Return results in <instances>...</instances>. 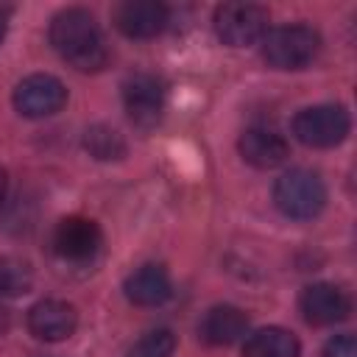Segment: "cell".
<instances>
[{"mask_svg":"<svg viewBox=\"0 0 357 357\" xmlns=\"http://www.w3.org/2000/svg\"><path fill=\"white\" fill-rule=\"evenodd\" d=\"M50 45L81 73H98L109 61V47L95 17L84 8H64L50 22Z\"/></svg>","mask_w":357,"mask_h":357,"instance_id":"cell-1","label":"cell"},{"mask_svg":"<svg viewBox=\"0 0 357 357\" xmlns=\"http://www.w3.org/2000/svg\"><path fill=\"white\" fill-rule=\"evenodd\" d=\"M273 201L284 218L312 220L326 206V187L318 173H312L307 167H293L276 178Z\"/></svg>","mask_w":357,"mask_h":357,"instance_id":"cell-2","label":"cell"},{"mask_svg":"<svg viewBox=\"0 0 357 357\" xmlns=\"http://www.w3.org/2000/svg\"><path fill=\"white\" fill-rule=\"evenodd\" d=\"M321 50V36L310 25H282L262 36V59L276 70H301Z\"/></svg>","mask_w":357,"mask_h":357,"instance_id":"cell-3","label":"cell"},{"mask_svg":"<svg viewBox=\"0 0 357 357\" xmlns=\"http://www.w3.org/2000/svg\"><path fill=\"white\" fill-rule=\"evenodd\" d=\"M349 128H351L349 112L335 103L301 109L293 120V134L298 137V142H304L310 148H332L346 139Z\"/></svg>","mask_w":357,"mask_h":357,"instance_id":"cell-4","label":"cell"},{"mask_svg":"<svg viewBox=\"0 0 357 357\" xmlns=\"http://www.w3.org/2000/svg\"><path fill=\"white\" fill-rule=\"evenodd\" d=\"M215 33L231 47H245L268 33V11L254 3H223L215 8Z\"/></svg>","mask_w":357,"mask_h":357,"instance_id":"cell-5","label":"cell"},{"mask_svg":"<svg viewBox=\"0 0 357 357\" xmlns=\"http://www.w3.org/2000/svg\"><path fill=\"white\" fill-rule=\"evenodd\" d=\"M165 100H167L165 84L151 73H137L123 86V106L128 112V120L142 131L153 128L162 120Z\"/></svg>","mask_w":357,"mask_h":357,"instance_id":"cell-6","label":"cell"},{"mask_svg":"<svg viewBox=\"0 0 357 357\" xmlns=\"http://www.w3.org/2000/svg\"><path fill=\"white\" fill-rule=\"evenodd\" d=\"M67 103V89L56 75L33 73L14 89V106L22 117H50Z\"/></svg>","mask_w":357,"mask_h":357,"instance_id":"cell-7","label":"cell"},{"mask_svg":"<svg viewBox=\"0 0 357 357\" xmlns=\"http://www.w3.org/2000/svg\"><path fill=\"white\" fill-rule=\"evenodd\" d=\"M53 251L67 259V262H86L92 259L100 245H103V234H100V226L89 218H81V215H70L64 220L56 223L53 229Z\"/></svg>","mask_w":357,"mask_h":357,"instance_id":"cell-8","label":"cell"},{"mask_svg":"<svg viewBox=\"0 0 357 357\" xmlns=\"http://www.w3.org/2000/svg\"><path fill=\"white\" fill-rule=\"evenodd\" d=\"M298 307H301L304 321L312 324V326H332V324H340V321H346L349 312H351V301H349L346 290H340L337 284H329V282L307 284V287L301 290Z\"/></svg>","mask_w":357,"mask_h":357,"instance_id":"cell-9","label":"cell"},{"mask_svg":"<svg viewBox=\"0 0 357 357\" xmlns=\"http://www.w3.org/2000/svg\"><path fill=\"white\" fill-rule=\"evenodd\" d=\"M170 11L156 0H128L114 8V25L128 39H151L167 28Z\"/></svg>","mask_w":357,"mask_h":357,"instance_id":"cell-10","label":"cell"},{"mask_svg":"<svg viewBox=\"0 0 357 357\" xmlns=\"http://www.w3.org/2000/svg\"><path fill=\"white\" fill-rule=\"evenodd\" d=\"M78 326V312L73 304L59 301V298H42L28 310V329L33 337L59 343L70 337Z\"/></svg>","mask_w":357,"mask_h":357,"instance_id":"cell-11","label":"cell"},{"mask_svg":"<svg viewBox=\"0 0 357 357\" xmlns=\"http://www.w3.org/2000/svg\"><path fill=\"white\" fill-rule=\"evenodd\" d=\"M243 159L259 170H271V167H279L287 156H290V145L287 139L276 131V128H268V126H251L240 134V142H237Z\"/></svg>","mask_w":357,"mask_h":357,"instance_id":"cell-12","label":"cell"},{"mask_svg":"<svg viewBox=\"0 0 357 357\" xmlns=\"http://www.w3.org/2000/svg\"><path fill=\"white\" fill-rule=\"evenodd\" d=\"M248 332V315L240 307L231 304H218L212 307L198 326V335L209 346H231Z\"/></svg>","mask_w":357,"mask_h":357,"instance_id":"cell-13","label":"cell"},{"mask_svg":"<svg viewBox=\"0 0 357 357\" xmlns=\"http://www.w3.org/2000/svg\"><path fill=\"white\" fill-rule=\"evenodd\" d=\"M126 298L137 307H159L165 304L170 296H173V284H170V276L162 265H142L137 268L126 284Z\"/></svg>","mask_w":357,"mask_h":357,"instance_id":"cell-14","label":"cell"},{"mask_svg":"<svg viewBox=\"0 0 357 357\" xmlns=\"http://www.w3.org/2000/svg\"><path fill=\"white\" fill-rule=\"evenodd\" d=\"M298 354L301 346L296 335L282 326H265L254 332L243 346V357H298Z\"/></svg>","mask_w":357,"mask_h":357,"instance_id":"cell-15","label":"cell"},{"mask_svg":"<svg viewBox=\"0 0 357 357\" xmlns=\"http://www.w3.org/2000/svg\"><path fill=\"white\" fill-rule=\"evenodd\" d=\"M33 284V268L28 259L14 257V254H3L0 257V296L6 298H17L25 296Z\"/></svg>","mask_w":357,"mask_h":357,"instance_id":"cell-16","label":"cell"},{"mask_svg":"<svg viewBox=\"0 0 357 357\" xmlns=\"http://www.w3.org/2000/svg\"><path fill=\"white\" fill-rule=\"evenodd\" d=\"M84 148L89 151V156H95L100 162H112V159L126 156V139L109 126H89L84 131Z\"/></svg>","mask_w":357,"mask_h":357,"instance_id":"cell-17","label":"cell"},{"mask_svg":"<svg viewBox=\"0 0 357 357\" xmlns=\"http://www.w3.org/2000/svg\"><path fill=\"white\" fill-rule=\"evenodd\" d=\"M176 349V335L170 329H151L145 332L126 357H173Z\"/></svg>","mask_w":357,"mask_h":357,"instance_id":"cell-18","label":"cell"},{"mask_svg":"<svg viewBox=\"0 0 357 357\" xmlns=\"http://www.w3.org/2000/svg\"><path fill=\"white\" fill-rule=\"evenodd\" d=\"M321 357H357V340H354V335H335L332 340H326Z\"/></svg>","mask_w":357,"mask_h":357,"instance_id":"cell-19","label":"cell"},{"mask_svg":"<svg viewBox=\"0 0 357 357\" xmlns=\"http://www.w3.org/2000/svg\"><path fill=\"white\" fill-rule=\"evenodd\" d=\"M6 28H8V8H0V42L6 36Z\"/></svg>","mask_w":357,"mask_h":357,"instance_id":"cell-20","label":"cell"},{"mask_svg":"<svg viewBox=\"0 0 357 357\" xmlns=\"http://www.w3.org/2000/svg\"><path fill=\"white\" fill-rule=\"evenodd\" d=\"M6 187H8V176H6V170L0 167V204H3V198H6Z\"/></svg>","mask_w":357,"mask_h":357,"instance_id":"cell-21","label":"cell"}]
</instances>
